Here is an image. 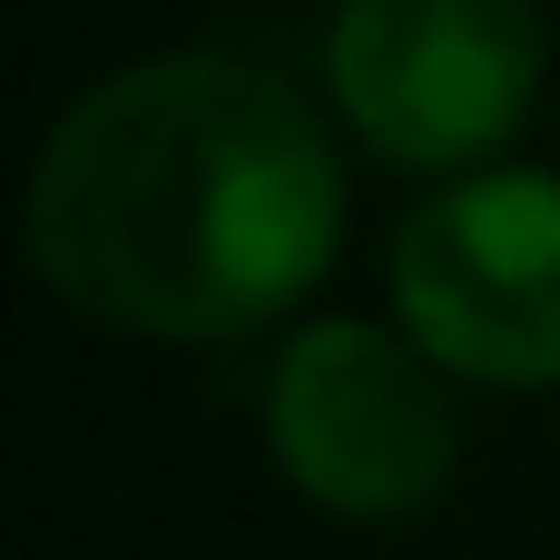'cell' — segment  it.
Here are the masks:
<instances>
[{"mask_svg": "<svg viewBox=\"0 0 560 560\" xmlns=\"http://www.w3.org/2000/svg\"><path fill=\"white\" fill-rule=\"evenodd\" d=\"M335 246L345 158L315 98L236 49L98 79L30 158V266L108 335H256L325 285Z\"/></svg>", "mask_w": 560, "mask_h": 560, "instance_id": "cell-1", "label": "cell"}, {"mask_svg": "<svg viewBox=\"0 0 560 560\" xmlns=\"http://www.w3.org/2000/svg\"><path fill=\"white\" fill-rule=\"evenodd\" d=\"M541 69V0H335L325 20V98L374 158L413 177L492 167L522 138Z\"/></svg>", "mask_w": 560, "mask_h": 560, "instance_id": "cell-2", "label": "cell"}, {"mask_svg": "<svg viewBox=\"0 0 560 560\" xmlns=\"http://www.w3.org/2000/svg\"><path fill=\"white\" fill-rule=\"evenodd\" d=\"M266 453L335 522H413L453 492V374L374 315H315L266 364Z\"/></svg>", "mask_w": 560, "mask_h": 560, "instance_id": "cell-3", "label": "cell"}, {"mask_svg": "<svg viewBox=\"0 0 560 560\" xmlns=\"http://www.w3.org/2000/svg\"><path fill=\"white\" fill-rule=\"evenodd\" d=\"M394 325L492 394L560 384V167H472L433 187L384 256Z\"/></svg>", "mask_w": 560, "mask_h": 560, "instance_id": "cell-4", "label": "cell"}]
</instances>
